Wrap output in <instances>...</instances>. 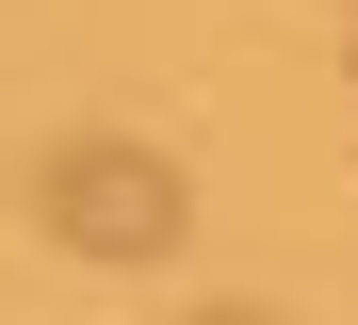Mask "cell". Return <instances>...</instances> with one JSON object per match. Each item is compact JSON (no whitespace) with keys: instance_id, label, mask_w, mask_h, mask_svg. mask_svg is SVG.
Segmentation results:
<instances>
[{"instance_id":"1","label":"cell","mask_w":358,"mask_h":325,"mask_svg":"<svg viewBox=\"0 0 358 325\" xmlns=\"http://www.w3.org/2000/svg\"><path fill=\"white\" fill-rule=\"evenodd\" d=\"M33 212H49V244L66 260H179V228H196V179H179L147 130H66V147L33 163Z\"/></svg>"},{"instance_id":"2","label":"cell","mask_w":358,"mask_h":325,"mask_svg":"<svg viewBox=\"0 0 358 325\" xmlns=\"http://www.w3.org/2000/svg\"><path fill=\"white\" fill-rule=\"evenodd\" d=\"M179 325H293V309H245V293H228V309H179Z\"/></svg>"},{"instance_id":"3","label":"cell","mask_w":358,"mask_h":325,"mask_svg":"<svg viewBox=\"0 0 358 325\" xmlns=\"http://www.w3.org/2000/svg\"><path fill=\"white\" fill-rule=\"evenodd\" d=\"M342 82H358V33H342Z\"/></svg>"}]
</instances>
